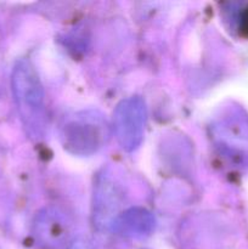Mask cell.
Returning a JSON list of instances; mask_svg holds the SVG:
<instances>
[{"label":"cell","instance_id":"obj_2","mask_svg":"<svg viewBox=\"0 0 248 249\" xmlns=\"http://www.w3.org/2000/svg\"><path fill=\"white\" fill-rule=\"evenodd\" d=\"M107 139V125L96 113L77 114L61 129V141L68 152L90 156L96 152Z\"/></svg>","mask_w":248,"mask_h":249},{"label":"cell","instance_id":"obj_3","mask_svg":"<svg viewBox=\"0 0 248 249\" xmlns=\"http://www.w3.org/2000/svg\"><path fill=\"white\" fill-rule=\"evenodd\" d=\"M146 117V105L141 97H128L117 105L113 114V128L123 150L131 152L141 145Z\"/></svg>","mask_w":248,"mask_h":249},{"label":"cell","instance_id":"obj_5","mask_svg":"<svg viewBox=\"0 0 248 249\" xmlns=\"http://www.w3.org/2000/svg\"><path fill=\"white\" fill-rule=\"evenodd\" d=\"M70 223L65 213L56 208H45L34 221L35 240L45 248H57L67 241Z\"/></svg>","mask_w":248,"mask_h":249},{"label":"cell","instance_id":"obj_4","mask_svg":"<svg viewBox=\"0 0 248 249\" xmlns=\"http://www.w3.org/2000/svg\"><path fill=\"white\" fill-rule=\"evenodd\" d=\"M123 196L118 185L109 175L99 177L94 192V225L100 230L109 229L119 216Z\"/></svg>","mask_w":248,"mask_h":249},{"label":"cell","instance_id":"obj_6","mask_svg":"<svg viewBox=\"0 0 248 249\" xmlns=\"http://www.w3.org/2000/svg\"><path fill=\"white\" fill-rule=\"evenodd\" d=\"M112 229L126 237L143 238L155 229V218L145 209L133 208L119 214Z\"/></svg>","mask_w":248,"mask_h":249},{"label":"cell","instance_id":"obj_7","mask_svg":"<svg viewBox=\"0 0 248 249\" xmlns=\"http://www.w3.org/2000/svg\"><path fill=\"white\" fill-rule=\"evenodd\" d=\"M66 249H96V248L94 247V245H92L89 240L79 237V238H75L74 241H72Z\"/></svg>","mask_w":248,"mask_h":249},{"label":"cell","instance_id":"obj_8","mask_svg":"<svg viewBox=\"0 0 248 249\" xmlns=\"http://www.w3.org/2000/svg\"><path fill=\"white\" fill-rule=\"evenodd\" d=\"M242 29L243 31L248 32V9L246 10L245 14L242 16Z\"/></svg>","mask_w":248,"mask_h":249},{"label":"cell","instance_id":"obj_1","mask_svg":"<svg viewBox=\"0 0 248 249\" xmlns=\"http://www.w3.org/2000/svg\"><path fill=\"white\" fill-rule=\"evenodd\" d=\"M12 91L17 108L29 135L38 138L45 126V94L32 63L21 60L12 72Z\"/></svg>","mask_w":248,"mask_h":249}]
</instances>
